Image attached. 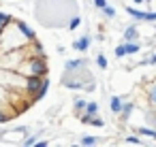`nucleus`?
Wrapping results in <instances>:
<instances>
[{"mask_svg": "<svg viewBox=\"0 0 156 147\" xmlns=\"http://www.w3.org/2000/svg\"><path fill=\"white\" fill-rule=\"evenodd\" d=\"M79 24H81V19H79V17H73V22H71V30H75Z\"/></svg>", "mask_w": 156, "mask_h": 147, "instance_id": "aec40b11", "label": "nucleus"}, {"mask_svg": "<svg viewBox=\"0 0 156 147\" xmlns=\"http://www.w3.org/2000/svg\"><path fill=\"white\" fill-rule=\"evenodd\" d=\"M24 90H26L28 98L41 100V98L47 94V90H49V79H47V75H45V77H26Z\"/></svg>", "mask_w": 156, "mask_h": 147, "instance_id": "f03ea898", "label": "nucleus"}, {"mask_svg": "<svg viewBox=\"0 0 156 147\" xmlns=\"http://www.w3.org/2000/svg\"><path fill=\"white\" fill-rule=\"evenodd\" d=\"M137 36H139V30L135 26H128L126 32H124V41L126 43H133V41H137Z\"/></svg>", "mask_w": 156, "mask_h": 147, "instance_id": "423d86ee", "label": "nucleus"}, {"mask_svg": "<svg viewBox=\"0 0 156 147\" xmlns=\"http://www.w3.org/2000/svg\"><path fill=\"white\" fill-rule=\"evenodd\" d=\"M86 104H88V102H86V100H81V98H77V100H75V109H77V111H86Z\"/></svg>", "mask_w": 156, "mask_h": 147, "instance_id": "2eb2a0df", "label": "nucleus"}, {"mask_svg": "<svg viewBox=\"0 0 156 147\" xmlns=\"http://www.w3.org/2000/svg\"><path fill=\"white\" fill-rule=\"evenodd\" d=\"M79 66H83V60H69V62H66V70L79 68Z\"/></svg>", "mask_w": 156, "mask_h": 147, "instance_id": "9d476101", "label": "nucleus"}, {"mask_svg": "<svg viewBox=\"0 0 156 147\" xmlns=\"http://www.w3.org/2000/svg\"><path fill=\"white\" fill-rule=\"evenodd\" d=\"M137 132H139V134H143V136H152V138L156 141V130H152V128H139Z\"/></svg>", "mask_w": 156, "mask_h": 147, "instance_id": "9b49d317", "label": "nucleus"}, {"mask_svg": "<svg viewBox=\"0 0 156 147\" xmlns=\"http://www.w3.org/2000/svg\"><path fill=\"white\" fill-rule=\"evenodd\" d=\"M122 49H124V56H128V53H137L141 47H139L135 41H133V43H126V41H124V43H122Z\"/></svg>", "mask_w": 156, "mask_h": 147, "instance_id": "6e6552de", "label": "nucleus"}, {"mask_svg": "<svg viewBox=\"0 0 156 147\" xmlns=\"http://www.w3.org/2000/svg\"><path fill=\"white\" fill-rule=\"evenodd\" d=\"M126 143H128V145H141V138H137V136L133 134V136H128V138H126Z\"/></svg>", "mask_w": 156, "mask_h": 147, "instance_id": "a211bd4d", "label": "nucleus"}, {"mask_svg": "<svg viewBox=\"0 0 156 147\" xmlns=\"http://www.w3.org/2000/svg\"><path fill=\"white\" fill-rule=\"evenodd\" d=\"M90 124H92V126H96V128H101V126H103V124H105V121H103V119H101V117H96V115H94V117H92V119H90Z\"/></svg>", "mask_w": 156, "mask_h": 147, "instance_id": "f3484780", "label": "nucleus"}, {"mask_svg": "<svg viewBox=\"0 0 156 147\" xmlns=\"http://www.w3.org/2000/svg\"><path fill=\"white\" fill-rule=\"evenodd\" d=\"M122 109H124L122 98H120V96H113V98H111V111H113V113H122Z\"/></svg>", "mask_w": 156, "mask_h": 147, "instance_id": "1a4fd4ad", "label": "nucleus"}, {"mask_svg": "<svg viewBox=\"0 0 156 147\" xmlns=\"http://www.w3.org/2000/svg\"><path fill=\"white\" fill-rule=\"evenodd\" d=\"M73 47H75L77 51H86V49L90 47V39H88V36H83V39H77V41L73 43Z\"/></svg>", "mask_w": 156, "mask_h": 147, "instance_id": "0eeeda50", "label": "nucleus"}, {"mask_svg": "<svg viewBox=\"0 0 156 147\" xmlns=\"http://www.w3.org/2000/svg\"><path fill=\"white\" fill-rule=\"evenodd\" d=\"M17 26H20V30H22V34H24V36H26V39L30 41V43H32V41H37V39H34L37 34H34V30H32L30 26H26L24 22H17Z\"/></svg>", "mask_w": 156, "mask_h": 147, "instance_id": "39448f33", "label": "nucleus"}, {"mask_svg": "<svg viewBox=\"0 0 156 147\" xmlns=\"http://www.w3.org/2000/svg\"><path fill=\"white\" fill-rule=\"evenodd\" d=\"M9 22H13V19H11V15H7V13H0V32H2V28H5Z\"/></svg>", "mask_w": 156, "mask_h": 147, "instance_id": "f8f14e48", "label": "nucleus"}, {"mask_svg": "<svg viewBox=\"0 0 156 147\" xmlns=\"http://www.w3.org/2000/svg\"><path fill=\"white\" fill-rule=\"evenodd\" d=\"M126 13H128L130 17H135V19H143V22H154V19H156V13H145V11H139V9H135V7H128Z\"/></svg>", "mask_w": 156, "mask_h": 147, "instance_id": "7ed1b4c3", "label": "nucleus"}, {"mask_svg": "<svg viewBox=\"0 0 156 147\" xmlns=\"http://www.w3.org/2000/svg\"><path fill=\"white\" fill-rule=\"evenodd\" d=\"M15 70H17V75H22V77H45V75H47V62H45V58L30 56V58H26Z\"/></svg>", "mask_w": 156, "mask_h": 147, "instance_id": "f257e3e1", "label": "nucleus"}, {"mask_svg": "<svg viewBox=\"0 0 156 147\" xmlns=\"http://www.w3.org/2000/svg\"><path fill=\"white\" fill-rule=\"evenodd\" d=\"M150 100H152V102L156 104V85H154V87L150 90Z\"/></svg>", "mask_w": 156, "mask_h": 147, "instance_id": "4be33fe9", "label": "nucleus"}, {"mask_svg": "<svg viewBox=\"0 0 156 147\" xmlns=\"http://www.w3.org/2000/svg\"><path fill=\"white\" fill-rule=\"evenodd\" d=\"M141 64H156V53H154V56H150L147 60H143Z\"/></svg>", "mask_w": 156, "mask_h": 147, "instance_id": "412c9836", "label": "nucleus"}, {"mask_svg": "<svg viewBox=\"0 0 156 147\" xmlns=\"http://www.w3.org/2000/svg\"><path fill=\"white\" fill-rule=\"evenodd\" d=\"M94 5H96L98 9H105V7H107V0H94Z\"/></svg>", "mask_w": 156, "mask_h": 147, "instance_id": "5701e85b", "label": "nucleus"}, {"mask_svg": "<svg viewBox=\"0 0 156 147\" xmlns=\"http://www.w3.org/2000/svg\"><path fill=\"white\" fill-rule=\"evenodd\" d=\"M5 121H9V113L0 111V124H5Z\"/></svg>", "mask_w": 156, "mask_h": 147, "instance_id": "b1692460", "label": "nucleus"}, {"mask_svg": "<svg viewBox=\"0 0 156 147\" xmlns=\"http://www.w3.org/2000/svg\"><path fill=\"white\" fill-rule=\"evenodd\" d=\"M103 13H105L107 17H115V11H113L111 7H105V9H103Z\"/></svg>", "mask_w": 156, "mask_h": 147, "instance_id": "6ab92c4d", "label": "nucleus"}, {"mask_svg": "<svg viewBox=\"0 0 156 147\" xmlns=\"http://www.w3.org/2000/svg\"><path fill=\"white\" fill-rule=\"evenodd\" d=\"M96 113H98V102H88V104H86V111H83V115H81V121H83V124H90V119H92Z\"/></svg>", "mask_w": 156, "mask_h": 147, "instance_id": "20e7f679", "label": "nucleus"}, {"mask_svg": "<svg viewBox=\"0 0 156 147\" xmlns=\"http://www.w3.org/2000/svg\"><path fill=\"white\" fill-rule=\"evenodd\" d=\"M24 145H37V138H34V136H30V138H28Z\"/></svg>", "mask_w": 156, "mask_h": 147, "instance_id": "393cba45", "label": "nucleus"}, {"mask_svg": "<svg viewBox=\"0 0 156 147\" xmlns=\"http://www.w3.org/2000/svg\"><path fill=\"white\" fill-rule=\"evenodd\" d=\"M96 64H98L101 68H107V58H105L103 53H98V56H96Z\"/></svg>", "mask_w": 156, "mask_h": 147, "instance_id": "ddd939ff", "label": "nucleus"}, {"mask_svg": "<svg viewBox=\"0 0 156 147\" xmlns=\"http://www.w3.org/2000/svg\"><path fill=\"white\" fill-rule=\"evenodd\" d=\"M98 141H96V136H83L81 138V145H96Z\"/></svg>", "mask_w": 156, "mask_h": 147, "instance_id": "4468645a", "label": "nucleus"}, {"mask_svg": "<svg viewBox=\"0 0 156 147\" xmlns=\"http://www.w3.org/2000/svg\"><path fill=\"white\" fill-rule=\"evenodd\" d=\"M130 111H133V102H124V109H122V115L126 117V115H128Z\"/></svg>", "mask_w": 156, "mask_h": 147, "instance_id": "dca6fc26", "label": "nucleus"}, {"mask_svg": "<svg viewBox=\"0 0 156 147\" xmlns=\"http://www.w3.org/2000/svg\"><path fill=\"white\" fill-rule=\"evenodd\" d=\"M47 145H49L47 141H39V143H37V147H47Z\"/></svg>", "mask_w": 156, "mask_h": 147, "instance_id": "a878e982", "label": "nucleus"}]
</instances>
